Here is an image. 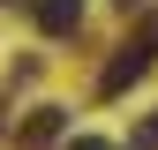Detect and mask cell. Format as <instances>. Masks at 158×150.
<instances>
[{
  "mask_svg": "<svg viewBox=\"0 0 158 150\" xmlns=\"http://www.w3.org/2000/svg\"><path fill=\"white\" fill-rule=\"evenodd\" d=\"M151 68H158V23H151L143 38H128L121 53H113V68L98 75V98H121V90H128V83H143Z\"/></svg>",
  "mask_w": 158,
  "mask_h": 150,
  "instance_id": "cell-1",
  "label": "cell"
},
{
  "mask_svg": "<svg viewBox=\"0 0 158 150\" xmlns=\"http://www.w3.org/2000/svg\"><path fill=\"white\" fill-rule=\"evenodd\" d=\"M60 135H68V105H38L30 120L15 128V150H53Z\"/></svg>",
  "mask_w": 158,
  "mask_h": 150,
  "instance_id": "cell-2",
  "label": "cell"
},
{
  "mask_svg": "<svg viewBox=\"0 0 158 150\" xmlns=\"http://www.w3.org/2000/svg\"><path fill=\"white\" fill-rule=\"evenodd\" d=\"M30 15H38L45 38H75L83 30V0H30Z\"/></svg>",
  "mask_w": 158,
  "mask_h": 150,
  "instance_id": "cell-3",
  "label": "cell"
},
{
  "mask_svg": "<svg viewBox=\"0 0 158 150\" xmlns=\"http://www.w3.org/2000/svg\"><path fill=\"white\" fill-rule=\"evenodd\" d=\"M128 150H158V112H143V128H135V143Z\"/></svg>",
  "mask_w": 158,
  "mask_h": 150,
  "instance_id": "cell-4",
  "label": "cell"
},
{
  "mask_svg": "<svg viewBox=\"0 0 158 150\" xmlns=\"http://www.w3.org/2000/svg\"><path fill=\"white\" fill-rule=\"evenodd\" d=\"M68 150H113V143H98V135H75V143H68Z\"/></svg>",
  "mask_w": 158,
  "mask_h": 150,
  "instance_id": "cell-5",
  "label": "cell"
},
{
  "mask_svg": "<svg viewBox=\"0 0 158 150\" xmlns=\"http://www.w3.org/2000/svg\"><path fill=\"white\" fill-rule=\"evenodd\" d=\"M113 8H143V0H113Z\"/></svg>",
  "mask_w": 158,
  "mask_h": 150,
  "instance_id": "cell-6",
  "label": "cell"
},
{
  "mask_svg": "<svg viewBox=\"0 0 158 150\" xmlns=\"http://www.w3.org/2000/svg\"><path fill=\"white\" fill-rule=\"evenodd\" d=\"M0 128H8V120H0Z\"/></svg>",
  "mask_w": 158,
  "mask_h": 150,
  "instance_id": "cell-7",
  "label": "cell"
}]
</instances>
